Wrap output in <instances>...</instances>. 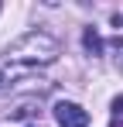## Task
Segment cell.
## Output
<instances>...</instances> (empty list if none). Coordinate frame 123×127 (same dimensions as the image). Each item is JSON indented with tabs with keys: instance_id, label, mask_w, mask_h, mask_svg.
<instances>
[{
	"instance_id": "7a4b0ae2",
	"label": "cell",
	"mask_w": 123,
	"mask_h": 127,
	"mask_svg": "<svg viewBox=\"0 0 123 127\" xmlns=\"http://www.w3.org/2000/svg\"><path fill=\"white\" fill-rule=\"evenodd\" d=\"M55 120H58L62 127H89V113H85L79 103H65V100H62V103L55 106Z\"/></svg>"
},
{
	"instance_id": "277c9868",
	"label": "cell",
	"mask_w": 123,
	"mask_h": 127,
	"mask_svg": "<svg viewBox=\"0 0 123 127\" xmlns=\"http://www.w3.org/2000/svg\"><path fill=\"white\" fill-rule=\"evenodd\" d=\"M113 127H123V96L113 103Z\"/></svg>"
},
{
	"instance_id": "5b68a950",
	"label": "cell",
	"mask_w": 123,
	"mask_h": 127,
	"mask_svg": "<svg viewBox=\"0 0 123 127\" xmlns=\"http://www.w3.org/2000/svg\"><path fill=\"white\" fill-rule=\"evenodd\" d=\"M3 79H7V72H3V69H0V86H3Z\"/></svg>"
},
{
	"instance_id": "6da1fadb",
	"label": "cell",
	"mask_w": 123,
	"mask_h": 127,
	"mask_svg": "<svg viewBox=\"0 0 123 127\" xmlns=\"http://www.w3.org/2000/svg\"><path fill=\"white\" fill-rule=\"evenodd\" d=\"M55 55H58L55 38L38 34V31H31V34H24L20 41L10 45V59H17V62H51Z\"/></svg>"
},
{
	"instance_id": "3957f363",
	"label": "cell",
	"mask_w": 123,
	"mask_h": 127,
	"mask_svg": "<svg viewBox=\"0 0 123 127\" xmlns=\"http://www.w3.org/2000/svg\"><path fill=\"white\" fill-rule=\"evenodd\" d=\"M82 45H85V48H89L92 55H99V52H102V41H99V34H96L92 28H89V31L82 34Z\"/></svg>"
}]
</instances>
